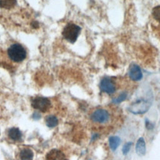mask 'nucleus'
<instances>
[{
    "mask_svg": "<svg viewBox=\"0 0 160 160\" xmlns=\"http://www.w3.org/2000/svg\"><path fill=\"white\" fill-rule=\"evenodd\" d=\"M150 106L147 101H139L131 105L129 111L134 114H142L147 111Z\"/></svg>",
    "mask_w": 160,
    "mask_h": 160,
    "instance_id": "nucleus-4",
    "label": "nucleus"
},
{
    "mask_svg": "<svg viewBox=\"0 0 160 160\" xmlns=\"http://www.w3.org/2000/svg\"><path fill=\"white\" fill-rule=\"evenodd\" d=\"M81 31V28L73 23L68 24L63 29L62 36L69 42L74 43Z\"/></svg>",
    "mask_w": 160,
    "mask_h": 160,
    "instance_id": "nucleus-2",
    "label": "nucleus"
},
{
    "mask_svg": "<svg viewBox=\"0 0 160 160\" xmlns=\"http://www.w3.org/2000/svg\"><path fill=\"white\" fill-rule=\"evenodd\" d=\"M58 123V120L57 118L54 116H49L46 119V124L48 126L53 128L57 126Z\"/></svg>",
    "mask_w": 160,
    "mask_h": 160,
    "instance_id": "nucleus-14",
    "label": "nucleus"
},
{
    "mask_svg": "<svg viewBox=\"0 0 160 160\" xmlns=\"http://www.w3.org/2000/svg\"><path fill=\"white\" fill-rule=\"evenodd\" d=\"M46 160H67L62 152L58 149H52L46 154Z\"/></svg>",
    "mask_w": 160,
    "mask_h": 160,
    "instance_id": "nucleus-8",
    "label": "nucleus"
},
{
    "mask_svg": "<svg viewBox=\"0 0 160 160\" xmlns=\"http://www.w3.org/2000/svg\"><path fill=\"white\" fill-rule=\"evenodd\" d=\"M31 104L34 108L39 109L42 112L47 111L51 107L50 101L44 97H36L34 98L31 101Z\"/></svg>",
    "mask_w": 160,
    "mask_h": 160,
    "instance_id": "nucleus-3",
    "label": "nucleus"
},
{
    "mask_svg": "<svg viewBox=\"0 0 160 160\" xmlns=\"http://www.w3.org/2000/svg\"><path fill=\"white\" fill-rule=\"evenodd\" d=\"M153 18L160 23V5L154 7L152 11Z\"/></svg>",
    "mask_w": 160,
    "mask_h": 160,
    "instance_id": "nucleus-15",
    "label": "nucleus"
},
{
    "mask_svg": "<svg viewBox=\"0 0 160 160\" xmlns=\"http://www.w3.org/2000/svg\"><path fill=\"white\" fill-rule=\"evenodd\" d=\"M131 145H132V142H126L124 146H123V148H122V153L126 155V154H128L131 149Z\"/></svg>",
    "mask_w": 160,
    "mask_h": 160,
    "instance_id": "nucleus-17",
    "label": "nucleus"
},
{
    "mask_svg": "<svg viewBox=\"0 0 160 160\" xmlns=\"http://www.w3.org/2000/svg\"><path fill=\"white\" fill-rule=\"evenodd\" d=\"M9 57L14 62H21L26 57L25 49L19 44H13L8 49Z\"/></svg>",
    "mask_w": 160,
    "mask_h": 160,
    "instance_id": "nucleus-1",
    "label": "nucleus"
},
{
    "mask_svg": "<svg viewBox=\"0 0 160 160\" xmlns=\"http://www.w3.org/2000/svg\"><path fill=\"white\" fill-rule=\"evenodd\" d=\"M126 97H127V94L126 92H122L117 98L114 99L113 100V102L115 103H120L122 101H124L126 99Z\"/></svg>",
    "mask_w": 160,
    "mask_h": 160,
    "instance_id": "nucleus-16",
    "label": "nucleus"
},
{
    "mask_svg": "<svg viewBox=\"0 0 160 160\" xmlns=\"http://www.w3.org/2000/svg\"><path fill=\"white\" fill-rule=\"evenodd\" d=\"M100 87L102 91L108 94L114 93L116 91L114 84L111 81V80L107 78H104L101 80Z\"/></svg>",
    "mask_w": 160,
    "mask_h": 160,
    "instance_id": "nucleus-6",
    "label": "nucleus"
},
{
    "mask_svg": "<svg viewBox=\"0 0 160 160\" xmlns=\"http://www.w3.org/2000/svg\"><path fill=\"white\" fill-rule=\"evenodd\" d=\"M16 3V0H0V7L1 8L9 9L13 8Z\"/></svg>",
    "mask_w": 160,
    "mask_h": 160,
    "instance_id": "nucleus-13",
    "label": "nucleus"
},
{
    "mask_svg": "<svg viewBox=\"0 0 160 160\" xmlns=\"http://www.w3.org/2000/svg\"><path fill=\"white\" fill-rule=\"evenodd\" d=\"M129 76L133 81H139L142 78V74L139 66L136 64H132L129 70Z\"/></svg>",
    "mask_w": 160,
    "mask_h": 160,
    "instance_id": "nucleus-7",
    "label": "nucleus"
},
{
    "mask_svg": "<svg viewBox=\"0 0 160 160\" xmlns=\"http://www.w3.org/2000/svg\"><path fill=\"white\" fill-rule=\"evenodd\" d=\"M136 151L139 156H144L146 153V143L143 138H140L136 144Z\"/></svg>",
    "mask_w": 160,
    "mask_h": 160,
    "instance_id": "nucleus-9",
    "label": "nucleus"
},
{
    "mask_svg": "<svg viewBox=\"0 0 160 160\" xmlns=\"http://www.w3.org/2000/svg\"><path fill=\"white\" fill-rule=\"evenodd\" d=\"M9 136L11 139L14 141H18L21 139L22 134L21 131L18 128H12L9 131Z\"/></svg>",
    "mask_w": 160,
    "mask_h": 160,
    "instance_id": "nucleus-10",
    "label": "nucleus"
},
{
    "mask_svg": "<svg viewBox=\"0 0 160 160\" xmlns=\"http://www.w3.org/2000/svg\"><path fill=\"white\" fill-rule=\"evenodd\" d=\"M21 160H32L33 152L29 149H23L20 152Z\"/></svg>",
    "mask_w": 160,
    "mask_h": 160,
    "instance_id": "nucleus-11",
    "label": "nucleus"
},
{
    "mask_svg": "<svg viewBox=\"0 0 160 160\" xmlns=\"http://www.w3.org/2000/svg\"><path fill=\"white\" fill-rule=\"evenodd\" d=\"M109 118L108 112L104 109H98L94 111L91 116L92 120L95 122L103 123L108 121Z\"/></svg>",
    "mask_w": 160,
    "mask_h": 160,
    "instance_id": "nucleus-5",
    "label": "nucleus"
},
{
    "mask_svg": "<svg viewBox=\"0 0 160 160\" xmlns=\"http://www.w3.org/2000/svg\"><path fill=\"white\" fill-rule=\"evenodd\" d=\"M109 142L111 149L112 151H115L120 144L121 140L120 138L118 136H111L109 139Z\"/></svg>",
    "mask_w": 160,
    "mask_h": 160,
    "instance_id": "nucleus-12",
    "label": "nucleus"
}]
</instances>
